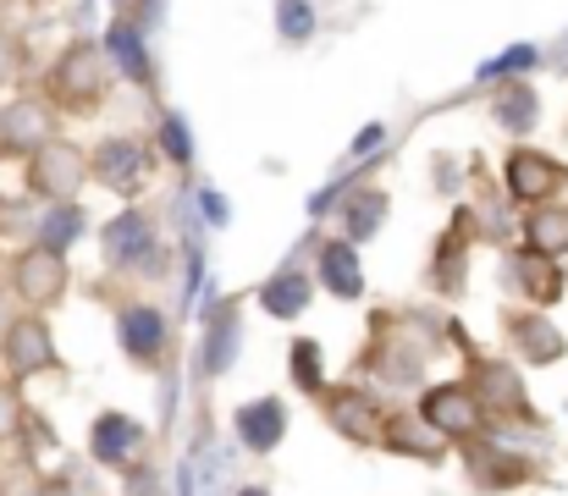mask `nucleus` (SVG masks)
<instances>
[{
    "label": "nucleus",
    "instance_id": "nucleus-35",
    "mask_svg": "<svg viewBox=\"0 0 568 496\" xmlns=\"http://www.w3.org/2000/svg\"><path fill=\"white\" fill-rule=\"evenodd\" d=\"M28 6H50V0H28Z\"/></svg>",
    "mask_w": 568,
    "mask_h": 496
},
{
    "label": "nucleus",
    "instance_id": "nucleus-27",
    "mask_svg": "<svg viewBox=\"0 0 568 496\" xmlns=\"http://www.w3.org/2000/svg\"><path fill=\"white\" fill-rule=\"evenodd\" d=\"M343 221H348V243H354V237H371L381 221H386V193H381V188L354 193V199H348V210H343Z\"/></svg>",
    "mask_w": 568,
    "mask_h": 496
},
{
    "label": "nucleus",
    "instance_id": "nucleus-2",
    "mask_svg": "<svg viewBox=\"0 0 568 496\" xmlns=\"http://www.w3.org/2000/svg\"><path fill=\"white\" fill-rule=\"evenodd\" d=\"M100 249H105V265L116 276H161L166 271V243H161V232L144 210L111 215L105 232H100Z\"/></svg>",
    "mask_w": 568,
    "mask_h": 496
},
{
    "label": "nucleus",
    "instance_id": "nucleus-20",
    "mask_svg": "<svg viewBox=\"0 0 568 496\" xmlns=\"http://www.w3.org/2000/svg\"><path fill=\"white\" fill-rule=\"evenodd\" d=\"M491 117H497V128H508V133H530V128L541 122V94H536L525 78H503L497 94H491Z\"/></svg>",
    "mask_w": 568,
    "mask_h": 496
},
{
    "label": "nucleus",
    "instance_id": "nucleus-13",
    "mask_svg": "<svg viewBox=\"0 0 568 496\" xmlns=\"http://www.w3.org/2000/svg\"><path fill=\"white\" fill-rule=\"evenodd\" d=\"M503 182H508V193H514L525 210L558 204V188L568 182V165L558 161V155H547V150L519 144V150H508V161H503Z\"/></svg>",
    "mask_w": 568,
    "mask_h": 496
},
{
    "label": "nucleus",
    "instance_id": "nucleus-21",
    "mask_svg": "<svg viewBox=\"0 0 568 496\" xmlns=\"http://www.w3.org/2000/svg\"><path fill=\"white\" fill-rule=\"evenodd\" d=\"M525 249L541 260H564L568 254V204H536L525 210Z\"/></svg>",
    "mask_w": 568,
    "mask_h": 496
},
{
    "label": "nucleus",
    "instance_id": "nucleus-22",
    "mask_svg": "<svg viewBox=\"0 0 568 496\" xmlns=\"http://www.w3.org/2000/svg\"><path fill=\"white\" fill-rule=\"evenodd\" d=\"M287 381H293L304 397H315V403L332 392V381H326V353H321L315 336H293V342H287Z\"/></svg>",
    "mask_w": 568,
    "mask_h": 496
},
{
    "label": "nucleus",
    "instance_id": "nucleus-9",
    "mask_svg": "<svg viewBox=\"0 0 568 496\" xmlns=\"http://www.w3.org/2000/svg\"><path fill=\"white\" fill-rule=\"evenodd\" d=\"M321 408H326V425H332L343 442H359V447H381L386 419H392L365 381H343V386H332V392L321 397Z\"/></svg>",
    "mask_w": 568,
    "mask_h": 496
},
{
    "label": "nucleus",
    "instance_id": "nucleus-36",
    "mask_svg": "<svg viewBox=\"0 0 568 496\" xmlns=\"http://www.w3.org/2000/svg\"><path fill=\"white\" fill-rule=\"evenodd\" d=\"M116 6H128V0H116Z\"/></svg>",
    "mask_w": 568,
    "mask_h": 496
},
{
    "label": "nucleus",
    "instance_id": "nucleus-30",
    "mask_svg": "<svg viewBox=\"0 0 568 496\" xmlns=\"http://www.w3.org/2000/svg\"><path fill=\"white\" fill-rule=\"evenodd\" d=\"M161 144H166L172 165H189L193 161V139L183 133V122H178V117H166V122H161Z\"/></svg>",
    "mask_w": 568,
    "mask_h": 496
},
{
    "label": "nucleus",
    "instance_id": "nucleus-11",
    "mask_svg": "<svg viewBox=\"0 0 568 496\" xmlns=\"http://www.w3.org/2000/svg\"><path fill=\"white\" fill-rule=\"evenodd\" d=\"M44 144H55V105L44 94H17L11 105H0V155L33 161Z\"/></svg>",
    "mask_w": 568,
    "mask_h": 496
},
{
    "label": "nucleus",
    "instance_id": "nucleus-7",
    "mask_svg": "<svg viewBox=\"0 0 568 496\" xmlns=\"http://www.w3.org/2000/svg\"><path fill=\"white\" fill-rule=\"evenodd\" d=\"M464 381H469V386H475V397L486 403L491 425H508V419L541 425V419H536V408H530V392H525V381H519V370H514L508 358L469 353V370H464Z\"/></svg>",
    "mask_w": 568,
    "mask_h": 496
},
{
    "label": "nucleus",
    "instance_id": "nucleus-25",
    "mask_svg": "<svg viewBox=\"0 0 568 496\" xmlns=\"http://www.w3.org/2000/svg\"><path fill=\"white\" fill-rule=\"evenodd\" d=\"M44 469H39V458H28L22 447H11V453H0V496H44Z\"/></svg>",
    "mask_w": 568,
    "mask_h": 496
},
{
    "label": "nucleus",
    "instance_id": "nucleus-10",
    "mask_svg": "<svg viewBox=\"0 0 568 496\" xmlns=\"http://www.w3.org/2000/svg\"><path fill=\"white\" fill-rule=\"evenodd\" d=\"M458 458H464V469H469V486H475V492H519V486H530V480L541 475V464H536V458L497 447V436L464 442V447H458Z\"/></svg>",
    "mask_w": 568,
    "mask_h": 496
},
{
    "label": "nucleus",
    "instance_id": "nucleus-18",
    "mask_svg": "<svg viewBox=\"0 0 568 496\" xmlns=\"http://www.w3.org/2000/svg\"><path fill=\"white\" fill-rule=\"evenodd\" d=\"M315 276H321V287H326L332 298H343V304L365 298V265H359V249H354L348 237H326V243L315 249Z\"/></svg>",
    "mask_w": 568,
    "mask_h": 496
},
{
    "label": "nucleus",
    "instance_id": "nucleus-1",
    "mask_svg": "<svg viewBox=\"0 0 568 496\" xmlns=\"http://www.w3.org/2000/svg\"><path fill=\"white\" fill-rule=\"evenodd\" d=\"M111 83H116L111 50H105L100 39H72V44H61V55L50 61L39 94H44L55 111H67V117H89V111H100V105L111 100Z\"/></svg>",
    "mask_w": 568,
    "mask_h": 496
},
{
    "label": "nucleus",
    "instance_id": "nucleus-32",
    "mask_svg": "<svg viewBox=\"0 0 568 496\" xmlns=\"http://www.w3.org/2000/svg\"><path fill=\"white\" fill-rule=\"evenodd\" d=\"M155 486H161V480H155V464H150V458L128 469V496H155Z\"/></svg>",
    "mask_w": 568,
    "mask_h": 496
},
{
    "label": "nucleus",
    "instance_id": "nucleus-24",
    "mask_svg": "<svg viewBox=\"0 0 568 496\" xmlns=\"http://www.w3.org/2000/svg\"><path fill=\"white\" fill-rule=\"evenodd\" d=\"M237 358V304H221L204 336V375H226Z\"/></svg>",
    "mask_w": 568,
    "mask_h": 496
},
{
    "label": "nucleus",
    "instance_id": "nucleus-28",
    "mask_svg": "<svg viewBox=\"0 0 568 496\" xmlns=\"http://www.w3.org/2000/svg\"><path fill=\"white\" fill-rule=\"evenodd\" d=\"M22 425H28V403H22L17 381L0 375V453H11L22 442Z\"/></svg>",
    "mask_w": 568,
    "mask_h": 496
},
{
    "label": "nucleus",
    "instance_id": "nucleus-5",
    "mask_svg": "<svg viewBox=\"0 0 568 496\" xmlns=\"http://www.w3.org/2000/svg\"><path fill=\"white\" fill-rule=\"evenodd\" d=\"M0 370L22 386V381H33V375H55L61 370V347H55V336H50V321L44 315H11L6 326H0Z\"/></svg>",
    "mask_w": 568,
    "mask_h": 496
},
{
    "label": "nucleus",
    "instance_id": "nucleus-31",
    "mask_svg": "<svg viewBox=\"0 0 568 496\" xmlns=\"http://www.w3.org/2000/svg\"><path fill=\"white\" fill-rule=\"evenodd\" d=\"M282 22H287V39H304L310 33V6L304 0H282Z\"/></svg>",
    "mask_w": 568,
    "mask_h": 496
},
{
    "label": "nucleus",
    "instance_id": "nucleus-4",
    "mask_svg": "<svg viewBox=\"0 0 568 496\" xmlns=\"http://www.w3.org/2000/svg\"><path fill=\"white\" fill-rule=\"evenodd\" d=\"M67 282H72V271H67V254L61 249L28 243V249L11 254V298L28 315H44L50 304H61L67 298Z\"/></svg>",
    "mask_w": 568,
    "mask_h": 496
},
{
    "label": "nucleus",
    "instance_id": "nucleus-19",
    "mask_svg": "<svg viewBox=\"0 0 568 496\" xmlns=\"http://www.w3.org/2000/svg\"><path fill=\"white\" fill-rule=\"evenodd\" d=\"M508 282H514V293H525L536 310L558 304L568 287L558 260H541V254H530V249H514V254H508Z\"/></svg>",
    "mask_w": 568,
    "mask_h": 496
},
{
    "label": "nucleus",
    "instance_id": "nucleus-29",
    "mask_svg": "<svg viewBox=\"0 0 568 496\" xmlns=\"http://www.w3.org/2000/svg\"><path fill=\"white\" fill-rule=\"evenodd\" d=\"M17 72H22V39L11 28H0V89H11Z\"/></svg>",
    "mask_w": 568,
    "mask_h": 496
},
{
    "label": "nucleus",
    "instance_id": "nucleus-23",
    "mask_svg": "<svg viewBox=\"0 0 568 496\" xmlns=\"http://www.w3.org/2000/svg\"><path fill=\"white\" fill-rule=\"evenodd\" d=\"M260 304H265V315H276V321H298V315L310 310V276H298V271L271 276L265 293H260Z\"/></svg>",
    "mask_w": 568,
    "mask_h": 496
},
{
    "label": "nucleus",
    "instance_id": "nucleus-17",
    "mask_svg": "<svg viewBox=\"0 0 568 496\" xmlns=\"http://www.w3.org/2000/svg\"><path fill=\"white\" fill-rule=\"evenodd\" d=\"M503 326H508V342H514V353H519L525 364H558L568 353L564 331L552 326L541 310H508Z\"/></svg>",
    "mask_w": 568,
    "mask_h": 496
},
{
    "label": "nucleus",
    "instance_id": "nucleus-3",
    "mask_svg": "<svg viewBox=\"0 0 568 496\" xmlns=\"http://www.w3.org/2000/svg\"><path fill=\"white\" fill-rule=\"evenodd\" d=\"M414 414H419L425 425H436L453 447L491 436V414H486V403L475 397L469 381H436V386H425L419 403H414Z\"/></svg>",
    "mask_w": 568,
    "mask_h": 496
},
{
    "label": "nucleus",
    "instance_id": "nucleus-12",
    "mask_svg": "<svg viewBox=\"0 0 568 496\" xmlns=\"http://www.w3.org/2000/svg\"><path fill=\"white\" fill-rule=\"evenodd\" d=\"M89 155H94V182L111 188V193H122V199L144 193V182H150V171H155V150H150L144 139H133V133H111V139H100Z\"/></svg>",
    "mask_w": 568,
    "mask_h": 496
},
{
    "label": "nucleus",
    "instance_id": "nucleus-6",
    "mask_svg": "<svg viewBox=\"0 0 568 496\" xmlns=\"http://www.w3.org/2000/svg\"><path fill=\"white\" fill-rule=\"evenodd\" d=\"M89 176H94V155L78 150L72 139H55V144H44V150L28 161V193L61 210V204H72V199L83 193Z\"/></svg>",
    "mask_w": 568,
    "mask_h": 496
},
{
    "label": "nucleus",
    "instance_id": "nucleus-16",
    "mask_svg": "<svg viewBox=\"0 0 568 496\" xmlns=\"http://www.w3.org/2000/svg\"><path fill=\"white\" fill-rule=\"evenodd\" d=\"M232 436H237V447L254 453V458L276 453V447L287 442V403H282V397H248V403L232 414Z\"/></svg>",
    "mask_w": 568,
    "mask_h": 496
},
{
    "label": "nucleus",
    "instance_id": "nucleus-14",
    "mask_svg": "<svg viewBox=\"0 0 568 496\" xmlns=\"http://www.w3.org/2000/svg\"><path fill=\"white\" fill-rule=\"evenodd\" d=\"M144 447H150V436H144V425H139L133 414L105 408V414H94V419H89V458H94L100 469L128 475V469L139 464V453H144Z\"/></svg>",
    "mask_w": 568,
    "mask_h": 496
},
{
    "label": "nucleus",
    "instance_id": "nucleus-15",
    "mask_svg": "<svg viewBox=\"0 0 568 496\" xmlns=\"http://www.w3.org/2000/svg\"><path fill=\"white\" fill-rule=\"evenodd\" d=\"M381 453H392V458H408V464H425V469H436V464H447L458 447L436 431V425H425L419 414H392L386 419V436H381Z\"/></svg>",
    "mask_w": 568,
    "mask_h": 496
},
{
    "label": "nucleus",
    "instance_id": "nucleus-33",
    "mask_svg": "<svg viewBox=\"0 0 568 496\" xmlns=\"http://www.w3.org/2000/svg\"><path fill=\"white\" fill-rule=\"evenodd\" d=\"M44 496H78V480H72V475H50V480H44Z\"/></svg>",
    "mask_w": 568,
    "mask_h": 496
},
{
    "label": "nucleus",
    "instance_id": "nucleus-8",
    "mask_svg": "<svg viewBox=\"0 0 568 496\" xmlns=\"http://www.w3.org/2000/svg\"><path fill=\"white\" fill-rule=\"evenodd\" d=\"M116 342H122V353H128L133 370L161 375L166 358H172V321H166V310L161 304H144V298H128L116 310Z\"/></svg>",
    "mask_w": 568,
    "mask_h": 496
},
{
    "label": "nucleus",
    "instance_id": "nucleus-34",
    "mask_svg": "<svg viewBox=\"0 0 568 496\" xmlns=\"http://www.w3.org/2000/svg\"><path fill=\"white\" fill-rule=\"evenodd\" d=\"M232 496H271V486H237Z\"/></svg>",
    "mask_w": 568,
    "mask_h": 496
},
{
    "label": "nucleus",
    "instance_id": "nucleus-26",
    "mask_svg": "<svg viewBox=\"0 0 568 496\" xmlns=\"http://www.w3.org/2000/svg\"><path fill=\"white\" fill-rule=\"evenodd\" d=\"M105 50H111V61H122V67H128V78H139V83H155V78H150V55H144V44H139L133 22H111V39H105Z\"/></svg>",
    "mask_w": 568,
    "mask_h": 496
}]
</instances>
